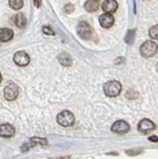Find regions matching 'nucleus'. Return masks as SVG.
Listing matches in <instances>:
<instances>
[{
  "label": "nucleus",
  "instance_id": "obj_9",
  "mask_svg": "<svg viewBox=\"0 0 158 159\" xmlns=\"http://www.w3.org/2000/svg\"><path fill=\"white\" fill-rule=\"evenodd\" d=\"M117 7H118V4L116 2V0H105L102 5V8L103 11L108 14L115 12Z\"/></svg>",
  "mask_w": 158,
  "mask_h": 159
},
{
  "label": "nucleus",
  "instance_id": "obj_14",
  "mask_svg": "<svg viewBox=\"0 0 158 159\" xmlns=\"http://www.w3.org/2000/svg\"><path fill=\"white\" fill-rule=\"evenodd\" d=\"M14 23H15V25L18 28H24L27 24L26 17L24 16V14L18 13L15 15V17H14Z\"/></svg>",
  "mask_w": 158,
  "mask_h": 159
},
{
  "label": "nucleus",
  "instance_id": "obj_5",
  "mask_svg": "<svg viewBox=\"0 0 158 159\" xmlns=\"http://www.w3.org/2000/svg\"><path fill=\"white\" fill-rule=\"evenodd\" d=\"M18 94H19V87L16 84H10L4 89V98L9 102L16 99Z\"/></svg>",
  "mask_w": 158,
  "mask_h": 159
},
{
  "label": "nucleus",
  "instance_id": "obj_4",
  "mask_svg": "<svg viewBox=\"0 0 158 159\" xmlns=\"http://www.w3.org/2000/svg\"><path fill=\"white\" fill-rule=\"evenodd\" d=\"M77 31H78L79 36L84 40L91 39L92 35H93V31H92L91 26L85 21H82V22L79 23L78 27H77Z\"/></svg>",
  "mask_w": 158,
  "mask_h": 159
},
{
  "label": "nucleus",
  "instance_id": "obj_2",
  "mask_svg": "<svg viewBox=\"0 0 158 159\" xmlns=\"http://www.w3.org/2000/svg\"><path fill=\"white\" fill-rule=\"evenodd\" d=\"M158 46L155 42L146 41L140 46V54L144 58H150L157 53Z\"/></svg>",
  "mask_w": 158,
  "mask_h": 159
},
{
  "label": "nucleus",
  "instance_id": "obj_3",
  "mask_svg": "<svg viewBox=\"0 0 158 159\" xmlns=\"http://www.w3.org/2000/svg\"><path fill=\"white\" fill-rule=\"evenodd\" d=\"M57 121L62 126H71L75 122V116L69 111H63L57 116Z\"/></svg>",
  "mask_w": 158,
  "mask_h": 159
},
{
  "label": "nucleus",
  "instance_id": "obj_25",
  "mask_svg": "<svg viewBox=\"0 0 158 159\" xmlns=\"http://www.w3.org/2000/svg\"><path fill=\"white\" fill-rule=\"evenodd\" d=\"M156 70H157V72H158V63H157V66H156Z\"/></svg>",
  "mask_w": 158,
  "mask_h": 159
},
{
  "label": "nucleus",
  "instance_id": "obj_1",
  "mask_svg": "<svg viewBox=\"0 0 158 159\" xmlns=\"http://www.w3.org/2000/svg\"><path fill=\"white\" fill-rule=\"evenodd\" d=\"M121 89H122V87L120 82L111 81V82L106 83V84L103 86V92H105V93L107 97L115 98L120 93Z\"/></svg>",
  "mask_w": 158,
  "mask_h": 159
},
{
  "label": "nucleus",
  "instance_id": "obj_23",
  "mask_svg": "<svg viewBox=\"0 0 158 159\" xmlns=\"http://www.w3.org/2000/svg\"><path fill=\"white\" fill-rule=\"evenodd\" d=\"M34 4H35L36 7H40L41 5V0H34Z\"/></svg>",
  "mask_w": 158,
  "mask_h": 159
},
{
  "label": "nucleus",
  "instance_id": "obj_18",
  "mask_svg": "<svg viewBox=\"0 0 158 159\" xmlns=\"http://www.w3.org/2000/svg\"><path fill=\"white\" fill-rule=\"evenodd\" d=\"M149 36L152 38V39H156L158 40V25H155V26H153L149 29Z\"/></svg>",
  "mask_w": 158,
  "mask_h": 159
},
{
  "label": "nucleus",
  "instance_id": "obj_7",
  "mask_svg": "<svg viewBox=\"0 0 158 159\" xmlns=\"http://www.w3.org/2000/svg\"><path fill=\"white\" fill-rule=\"evenodd\" d=\"M129 124L124 120H117L111 125V131L118 134H124L127 131H129Z\"/></svg>",
  "mask_w": 158,
  "mask_h": 159
},
{
  "label": "nucleus",
  "instance_id": "obj_16",
  "mask_svg": "<svg viewBox=\"0 0 158 159\" xmlns=\"http://www.w3.org/2000/svg\"><path fill=\"white\" fill-rule=\"evenodd\" d=\"M9 6L13 10H19L23 7V0H9Z\"/></svg>",
  "mask_w": 158,
  "mask_h": 159
},
{
  "label": "nucleus",
  "instance_id": "obj_21",
  "mask_svg": "<svg viewBox=\"0 0 158 159\" xmlns=\"http://www.w3.org/2000/svg\"><path fill=\"white\" fill-rule=\"evenodd\" d=\"M42 30H43V32L47 35H55V32L53 31V29L50 26H44Z\"/></svg>",
  "mask_w": 158,
  "mask_h": 159
},
{
  "label": "nucleus",
  "instance_id": "obj_22",
  "mask_svg": "<svg viewBox=\"0 0 158 159\" xmlns=\"http://www.w3.org/2000/svg\"><path fill=\"white\" fill-rule=\"evenodd\" d=\"M149 140L152 141V142H158V137L155 136V135H153V136H150L149 137Z\"/></svg>",
  "mask_w": 158,
  "mask_h": 159
},
{
  "label": "nucleus",
  "instance_id": "obj_6",
  "mask_svg": "<svg viewBox=\"0 0 158 159\" xmlns=\"http://www.w3.org/2000/svg\"><path fill=\"white\" fill-rule=\"evenodd\" d=\"M13 60H14V62H15V64L20 67H25L30 63V57H29V55L24 51L16 52L13 57Z\"/></svg>",
  "mask_w": 158,
  "mask_h": 159
},
{
  "label": "nucleus",
  "instance_id": "obj_12",
  "mask_svg": "<svg viewBox=\"0 0 158 159\" xmlns=\"http://www.w3.org/2000/svg\"><path fill=\"white\" fill-rule=\"evenodd\" d=\"M14 33L9 28H0V42H8L13 38Z\"/></svg>",
  "mask_w": 158,
  "mask_h": 159
},
{
  "label": "nucleus",
  "instance_id": "obj_17",
  "mask_svg": "<svg viewBox=\"0 0 158 159\" xmlns=\"http://www.w3.org/2000/svg\"><path fill=\"white\" fill-rule=\"evenodd\" d=\"M30 141L35 143V144H40V145H42V146H45L48 144V142L45 138H40V137H32L30 139Z\"/></svg>",
  "mask_w": 158,
  "mask_h": 159
},
{
  "label": "nucleus",
  "instance_id": "obj_13",
  "mask_svg": "<svg viewBox=\"0 0 158 159\" xmlns=\"http://www.w3.org/2000/svg\"><path fill=\"white\" fill-rule=\"evenodd\" d=\"M100 8V1L98 0H87L85 3V9L88 12H96Z\"/></svg>",
  "mask_w": 158,
  "mask_h": 159
},
{
  "label": "nucleus",
  "instance_id": "obj_11",
  "mask_svg": "<svg viewBox=\"0 0 158 159\" xmlns=\"http://www.w3.org/2000/svg\"><path fill=\"white\" fill-rule=\"evenodd\" d=\"M15 134V128L9 123L0 125V136L1 137H12Z\"/></svg>",
  "mask_w": 158,
  "mask_h": 159
},
{
  "label": "nucleus",
  "instance_id": "obj_20",
  "mask_svg": "<svg viewBox=\"0 0 158 159\" xmlns=\"http://www.w3.org/2000/svg\"><path fill=\"white\" fill-rule=\"evenodd\" d=\"M64 10H65L66 13H72L74 10H75V7H74V5L69 3V4H66L65 7H64Z\"/></svg>",
  "mask_w": 158,
  "mask_h": 159
},
{
  "label": "nucleus",
  "instance_id": "obj_15",
  "mask_svg": "<svg viewBox=\"0 0 158 159\" xmlns=\"http://www.w3.org/2000/svg\"><path fill=\"white\" fill-rule=\"evenodd\" d=\"M59 62H60L61 65L65 67H69L72 65V58L69 54L67 53H62L60 56H59Z\"/></svg>",
  "mask_w": 158,
  "mask_h": 159
},
{
  "label": "nucleus",
  "instance_id": "obj_8",
  "mask_svg": "<svg viewBox=\"0 0 158 159\" xmlns=\"http://www.w3.org/2000/svg\"><path fill=\"white\" fill-rule=\"evenodd\" d=\"M155 128V124L153 123L150 119L144 118L140 120V122L138 123V131L141 133H148L149 131L153 130Z\"/></svg>",
  "mask_w": 158,
  "mask_h": 159
},
{
  "label": "nucleus",
  "instance_id": "obj_19",
  "mask_svg": "<svg viewBox=\"0 0 158 159\" xmlns=\"http://www.w3.org/2000/svg\"><path fill=\"white\" fill-rule=\"evenodd\" d=\"M134 36H135V31H134V30H129V31L127 32L125 38H124L125 42L127 44H131L132 41H133V38H134Z\"/></svg>",
  "mask_w": 158,
  "mask_h": 159
},
{
  "label": "nucleus",
  "instance_id": "obj_24",
  "mask_svg": "<svg viewBox=\"0 0 158 159\" xmlns=\"http://www.w3.org/2000/svg\"><path fill=\"white\" fill-rule=\"evenodd\" d=\"M1 81H2V77H1V74H0V83H1Z\"/></svg>",
  "mask_w": 158,
  "mask_h": 159
},
{
  "label": "nucleus",
  "instance_id": "obj_10",
  "mask_svg": "<svg viewBox=\"0 0 158 159\" xmlns=\"http://www.w3.org/2000/svg\"><path fill=\"white\" fill-rule=\"evenodd\" d=\"M113 23H115V18H113L111 14L105 13L100 16V24L102 28H110L112 26Z\"/></svg>",
  "mask_w": 158,
  "mask_h": 159
}]
</instances>
